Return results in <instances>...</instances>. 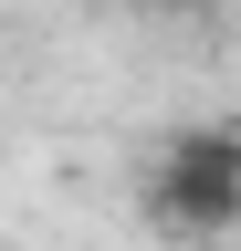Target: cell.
<instances>
[{
	"instance_id": "1",
	"label": "cell",
	"mask_w": 241,
	"mask_h": 251,
	"mask_svg": "<svg viewBox=\"0 0 241 251\" xmlns=\"http://www.w3.org/2000/svg\"><path fill=\"white\" fill-rule=\"evenodd\" d=\"M147 220L178 230V241L241 230V115H231V126H189V136H168V157L147 168Z\"/></svg>"
},
{
	"instance_id": "2",
	"label": "cell",
	"mask_w": 241,
	"mask_h": 251,
	"mask_svg": "<svg viewBox=\"0 0 241 251\" xmlns=\"http://www.w3.org/2000/svg\"><path fill=\"white\" fill-rule=\"evenodd\" d=\"M136 11H210V0H136Z\"/></svg>"
}]
</instances>
